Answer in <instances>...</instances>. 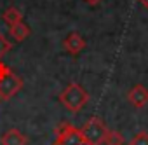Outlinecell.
I'll return each mask as SVG.
<instances>
[{
    "mask_svg": "<svg viewBox=\"0 0 148 145\" xmlns=\"http://www.w3.org/2000/svg\"><path fill=\"white\" fill-rule=\"evenodd\" d=\"M58 100L61 102V105L66 110H70V112H80L87 105V102H89V93L79 82H70L59 93Z\"/></svg>",
    "mask_w": 148,
    "mask_h": 145,
    "instance_id": "6da1fadb",
    "label": "cell"
},
{
    "mask_svg": "<svg viewBox=\"0 0 148 145\" xmlns=\"http://www.w3.org/2000/svg\"><path fill=\"white\" fill-rule=\"evenodd\" d=\"M51 145H91L82 136L80 129L70 122H61L54 129V142Z\"/></svg>",
    "mask_w": 148,
    "mask_h": 145,
    "instance_id": "7a4b0ae2",
    "label": "cell"
},
{
    "mask_svg": "<svg viewBox=\"0 0 148 145\" xmlns=\"http://www.w3.org/2000/svg\"><path fill=\"white\" fill-rule=\"evenodd\" d=\"M23 88V81L19 75H16L14 72L5 66V70L0 74V100H11L14 95L19 93V89Z\"/></svg>",
    "mask_w": 148,
    "mask_h": 145,
    "instance_id": "3957f363",
    "label": "cell"
},
{
    "mask_svg": "<svg viewBox=\"0 0 148 145\" xmlns=\"http://www.w3.org/2000/svg\"><path fill=\"white\" fill-rule=\"evenodd\" d=\"M80 133H82V136L86 138L87 143H91V145H101L103 140H105V136H106V133H108V128H106V124L99 117H91L82 126Z\"/></svg>",
    "mask_w": 148,
    "mask_h": 145,
    "instance_id": "277c9868",
    "label": "cell"
},
{
    "mask_svg": "<svg viewBox=\"0 0 148 145\" xmlns=\"http://www.w3.org/2000/svg\"><path fill=\"white\" fill-rule=\"evenodd\" d=\"M127 100L131 102V105L134 108H143L148 103V89L143 84H136L127 93Z\"/></svg>",
    "mask_w": 148,
    "mask_h": 145,
    "instance_id": "5b68a950",
    "label": "cell"
},
{
    "mask_svg": "<svg viewBox=\"0 0 148 145\" xmlns=\"http://www.w3.org/2000/svg\"><path fill=\"white\" fill-rule=\"evenodd\" d=\"M63 47H64V51L66 52H70V54H79L84 47H86V40L80 37V33H77V32H71L64 40H63Z\"/></svg>",
    "mask_w": 148,
    "mask_h": 145,
    "instance_id": "8992f818",
    "label": "cell"
},
{
    "mask_svg": "<svg viewBox=\"0 0 148 145\" xmlns=\"http://www.w3.org/2000/svg\"><path fill=\"white\" fill-rule=\"evenodd\" d=\"M28 140L19 129H9L2 135V145H26Z\"/></svg>",
    "mask_w": 148,
    "mask_h": 145,
    "instance_id": "52a82bcc",
    "label": "cell"
},
{
    "mask_svg": "<svg viewBox=\"0 0 148 145\" xmlns=\"http://www.w3.org/2000/svg\"><path fill=\"white\" fill-rule=\"evenodd\" d=\"M9 33H11V37H12L14 40L23 42V40L30 35V26H28V25H25V23L21 21V23H18V25L9 26Z\"/></svg>",
    "mask_w": 148,
    "mask_h": 145,
    "instance_id": "ba28073f",
    "label": "cell"
},
{
    "mask_svg": "<svg viewBox=\"0 0 148 145\" xmlns=\"http://www.w3.org/2000/svg\"><path fill=\"white\" fill-rule=\"evenodd\" d=\"M2 19L5 21V25L12 26V25H18V23H21V19H23V14H21V11H19L18 7H9V9L4 12Z\"/></svg>",
    "mask_w": 148,
    "mask_h": 145,
    "instance_id": "9c48e42d",
    "label": "cell"
},
{
    "mask_svg": "<svg viewBox=\"0 0 148 145\" xmlns=\"http://www.w3.org/2000/svg\"><path fill=\"white\" fill-rule=\"evenodd\" d=\"M103 145H125V142H124V138L119 131H110L108 129V133L103 140Z\"/></svg>",
    "mask_w": 148,
    "mask_h": 145,
    "instance_id": "30bf717a",
    "label": "cell"
},
{
    "mask_svg": "<svg viewBox=\"0 0 148 145\" xmlns=\"http://www.w3.org/2000/svg\"><path fill=\"white\" fill-rule=\"evenodd\" d=\"M129 145H148V133L141 131V133L134 135L132 140L129 142Z\"/></svg>",
    "mask_w": 148,
    "mask_h": 145,
    "instance_id": "8fae6325",
    "label": "cell"
},
{
    "mask_svg": "<svg viewBox=\"0 0 148 145\" xmlns=\"http://www.w3.org/2000/svg\"><path fill=\"white\" fill-rule=\"evenodd\" d=\"M11 47H12V44L2 35V33H0V58H2V56H5L9 51H11Z\"/></svg>",
    "mask_w": 148,
    "mask_h": 145,
    "instance_id": "7c38bea8",
    "label": "cell"
},
{
    "mask_svg": "<svg viewBox=\"0 0 148 145\" xmlns=\"http://www.w3.org/2000/svg\"><path fill=\"white\" fill-rule=\"evenodd\" d=\"M86 2L89 4V6H96V4H99L101 0H86Z\"/></svg>",
    "mask_w": 148,
    "mask_h": 145,
    "instance_id": "4fadbf2b",
    "label": "cell"
},
{
    "mask_svg": "<svg viewBox=\"0 0 148 145\" xmlns=\"http://www.w3.org/2000/svg\"><path fill=\"white\" fill-rule=\"evenodd\" d=\"M4 70H5V65L2 63V59H0V74H2V72H4Z\"/></svg>",
    "mask_w": 148,
    "mask_h": 145,
    "instance_id": "5bb4252c",
    "label": "cell"
},
{
    "mask_svg": "<svg viewBox=\"0 0 148 145\" xmlns=\"http://www.w3.org/2000/svg\"><path fill=\"white\" fill-rule=\"evenodd\" d=\"M139 2H141V4H143V6H145L146 9H148V0H139Z\"/></svg>",
    "mask_w": 148,
    "mask_h": 145,
    "instance_id": "9a60e30c",
    "label": "cell"
}]
</instances>
